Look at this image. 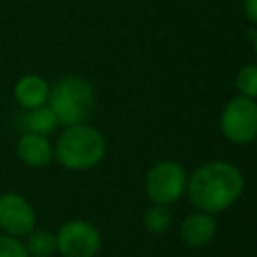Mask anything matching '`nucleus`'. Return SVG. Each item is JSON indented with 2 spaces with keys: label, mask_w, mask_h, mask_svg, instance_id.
I'll use <instances>...</instances> for the list:
<instances>
[{
  "label": "nucleus",
  "mask_w": 257,
  "mask_h": 257,
  "mask_svg": "<svg viewBox=\"0 0 257 257\" xmlns=\"http://www.w3.org/2000/svg\"><path fill=\"white\" fill-rule=\"evenodd\" d=\"M241 169L227 161H209L187 179V195L195 209L215 215L229 209L243 193Z\"/></svg>",
  "instance_id": "nucleus-1"
},
{
  "label": "nucleus",
  "mask_w": 257,
  "mask_h": 257,
  "mask_svg": "<svg viewBox=\"0 0 257 257\" xmlns=\"http://www.w3.org/2000/svg\"><path fill=\"white\" fill-rule=\"evenodd\" d=\"M106 153L104 137L88 124H72L62 131L54 147V159L70 171L96 167Z\"/></svg>",
  "instance_id": "nucleus-2"
},
{
  "label": "nucleus",
  "mask_w": 257,
  "mask_h": 257,
  "mask_svg": "<svg viewBox=\"0 0 257 257\" xmlns=\"http://www.w3.org/2000/svg\"><path fill=\"white\" fill-rule=\"evenodd\" d=\"M94 104V90L78 74H66L54 82L48 94V106L52 108L58 124L72 126L86 120Z\"/></svg>",
  "instance_id": "nucleus-3"
},
{
  "label": "nucleus",
  "mask_w": 257,
  "mask_h": 257,
  "mask_svg": "<svg viewBox=\"0 0 257 257\" xmlns=\"http://www.w3.org/2000/svg\"><path fill=\"white\" fill-rule=\"evenodd\" d=\"M187 171L177 161H159L145 175V193L153 205H173L187 191Z\"/></svg>",
  "instance_id": "nucleus-4"
},
{
  "label": "nucleus",
  "mask_w": 257,
  "mask_h": 257,
  "mask_svg": "<svg viewBox=\"0 0 257 257\" xmlns=\"http://www.w3.org/2000/svg\"><path fill=\"white\" fill-rule=\"evenodd\" d=\"M223 137L235 145H249L257 139V100L247 96L231 98L219 116Z\"/></svg>",
  "instance_id": "nucleus-5"
},
{
  "label": "nucleus",
  "mask_w": 257,
  "mask_h": 257,
  "mask_svg": "<svg viewBox=\"0 0 257 257\" xmlns=\"http://www.w3.org/2000/svg\"><path fill=\"white\" fill-rule=\"evenodd\" d=\"M100 249V233L88 221H68L56 233V251L64 257H94Z\"/></svg>",
  "instance_id": "nucleus-6"
},
{
  "label": "nucleus",
  "mask_w": 257,
  "mask_h": 257,
  "mask_svg": "<svg viewBox=\"0 0 257 257\" xmlns=\"http://www.w3.org/2000/svg\"><path fill=\"white\" fill-rule=\"evenodd\" d=\"M36 215L30 203L20 197L18 193H4L0 195V227L12 235L22 237L34 229Z\"/></svg>",
  "instance_id": "nucleus-7"
},
{
  "label": "nucleus",
  "mask_w": 257,
  "mask_h": 257,
  "mask_svg": "<svg viewBox=\"0 0 257 257\" xmlns=\"http://www.w3.org/2000/svg\"><path fill=\"white\" fill-rule=\"evenodd\" d=\"M217 233V221L213 215L197 211L183 219L181 223V239L187 247H205Z\"/></svg>",
  "instance_id": "nucleus-8"
},
{
  "label": "nucleus",
  "mask_w": 257,
  "mask_h": 257,
  "mask_svg": "<svg viewBox=\"0 0 257 257\" xmlns=\"http://www.w3.org/2000/svg\"><path fill=\"white\" fill-rule=\"evenodd\" d=\"M16 153L20 161L30 167H46L54 159V149L48 143V139L34 133H24L20 137L16 145Z\"/></svg>",
  "instance_id": "nucleus-9"
},
{
  "label": "nucleus",
  "mask_w": 257,
  "mask_h": 257,
  "mask_svg": "<svg viewBox=\"0 0 257 257\" xmlns=\"http://www.w3.org/2000/svg\"><path fill=\"white\" fill-rule=\"evenodd\" d=\"M48 94H50V86L38 74H24L22 78H18V82L14 86L16 102L24 110L38 108V106L46 104L48 102Z\"/></svg>",
  "instance_id": "nucleus-10"
},
{
  "label": "nucleus",
  "mask_w": 257,
  "mask_h": 257,
  "mask_svg": "<svg viewBox=\"0 0 257 257\" xmlns=\"http://www.w3.org/2000/svg\"><path fill=\"white\" fill-rule=\"evenodd\" d=\"M56 124H58V120H56L52 108L46 106V104H42L38 108H30L22 114V126H24L26 133L46 137L56 128Z\"/></svg>",
  "instance_id": "nucleus-11"
},
{
  "label": "nucleus",
  "mask_w": 257,
  "mask_h": 257,
  "mask_svg": "<svg viewBox=\"0 0 257 257\" xmlns=\"http://www.w3.org/2000/svg\"><path fill=\"white\" fill-rule=\"evenodd\" d=\"M24 247L32 257H50L56 251V235L46 229H32L28 233V243Z\"/></svg>",
  "instance_id": "nucleus-12"
},
{
  "label": "nucleus",
  "mask_w": 257,
  "mask_h": 257,
  "mask_svg": "<svg viewBox=\"0 0 257 257\" xmlns=\"http://www.w3.org/2000/svg\"><path fill=\"white\" fill-rule=\"evenodd\" d=\"M143 223H145V229L153 235H163L171 229L173 225V215L169 211L167 205H153L147 209L145 217H143Z\"/></svg>",
  "instance_id": "nucleus-13"
},
{
  "label": "nucleus",
  "mask_w": 257,
  "mask_h": 257,
  "mask_svg": "<svg viewBox=\"0 0 257 257\" xmlns=\"http://www.w3.org/2000/svg\"><path fill=\"white\" fill-rule=\"evenodd\" d=\"M235 86L241 96L257 100V64H245L235 76Z\"/></svg>",
  "instance_id": "nucleus-14"
},
{
  "label": "nucleus",
  "mask_w": 257,
  "mask_h": 257,
  "mask_svg": "<svg viewBox=\"0 0 257 257\" xmlns=\"http://www.w3.org/2000/svg\"><path fill=\"white\" fill-rule=\"evenodd\" d=\"M0 257H30V255L16 237L0 235Z\"/></svg>",
  "instance_id": "nucleus-15"
},
{
  "label": "nucleus",
  "mask_w": 257,
  "mask_h": 257,
  "mask_svg": "<svg viewBox=\"0 0 257 257\" xmlns=\"http://www.w3.org/2000/svg\"><path fill=\"white\" fill-rule=\"evenodd\" d=\"M243 10L247 20L257 26V0H243Z\"/></svg>",
  "instance_id": "nucleus-16"
},
{
  "label": "nucleus",
  "mask_w": 257,
  "mask_h": 257,
  "mask_svg": "<svg viewBox=\"0 0 257 257\" xmlns=\"http://www.w3.org/2000/svg\"><path fill=\"white\" fill-rule=\"evenodd\" d=\"M253 52H255V56H257V32L253 34Z\"/></svg>",
  "instance_id": "nucleus-17"
}]
</instances>
